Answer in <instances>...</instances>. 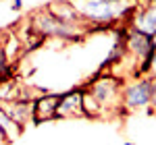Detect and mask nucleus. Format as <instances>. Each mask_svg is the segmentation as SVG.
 Returning a JSON list of instances; mask_svg holds the SVG:
<instances>
[{
	"mask_svg": "<svg viewBox=\"0 0 156 145\" xmlns=\"http://www.w3.org/2000/svg\"><path fill=\"white\" fill-rule=\"evenodd\" d=\"M75 11L83 19V25L96 23H115L125 17V12H133V8L125 0H71Z\"/></svg>",
	"mask_w": 156,
	"mask_h": 145,
	"instance_id": "f257e3e1",
	"label": "nucleus"
},
{
	"mask_svg": "<svg viewBox=\"0 0 156 145\" xmlns=\"http://www.w3.org/2000/svg\"><path fill=\"white\" fill-rule=\"evenodd\" d=\"M29 25L36 29L37 35L46 37V39L48 37H58V39H65V42H81L83 39V31H79V27L60 23L58 19H54L46 8L36 12L31 17Z\"/></svg>",
	"mask_w": 156,
	"mask_h": 145,
	"instance_id": "f03ea898",
	"label": "nucleus"
},
{
	"mask_svg": "<svg viewBox=\"0 0 156 145\" xmlns=\"http://www.w3.org/2000/svg\"><path fill=\"white\" fill-rule=\"evenodd\" d=\"M152 93H154V79L144 77L137 83L123 85L121 91V106L125 110H142L152 104Z\"/></svg>",
	"mask_w": 156,
	"mask_h": 145,
	"instance_id": "7ed1b4c3",
	"label": "nucleus"
},
{
	"mask_svg": "<svg viewBox=\"0 0 156 145\" xmlns=\"http://www.w3.org/2000/svg\"><path fill=\"white\" fill-rule=\"evenodd\" d=\"M121 91H123V83L121 79H115L112 75H106L104 79H98V75L92 81V96L96 97L100 108H108L115 102H121Z\"/></svg>",
	"mask_w": 156,
	"mask_h": 145,
	"instance_id": "20e7f679",
	"label": "nucleus"
},
{
	"mask_svg": "<svg viewBox=\"0 0 156 145\" xmlns=\"http://www.w3.org/2000/svg\"><path fill=\"white\" fill-rule=\"evenodd\" d=\"M60 93H44L34 99L31 104V120L34 124H42L48 120H56V108H58Z\"/></svg>",
	"mask_w": 156,
	"mask_h": 145,
	"instance_id": "39448f33",
	"label": "nucleus"
},
{
	"mask_svg": "<svg viewBox=\"0 0 156 145\" xmlns=\"http://www.w3.org/2000/svg\"><path fill=\"white\" fill-rule=\"evenodd\" d=\"M69 116H83V91L79 87H73L69 91L60 93L58 108H56V120L69 118Z\"/></svg>",
	"mask_w": 156,
	"mask_h": 145,
	"instance_id": "423d86ee",
	"label": "nucleus"
},
{
	"mask_svg": "<svg viewBox=\"0 0 156 145\" xmlns=\"http://www.w3.org/2000/svg\"><path fill=\"white\" fill-rule=\"evenodd\" d=\"M31 104H34V97H15V99L0 102V110L6 116H11L17 124L25 126V122L31 118Z\"/></svg>",
	"mask_w": 156,
	"mask_h": 145,
	"instance_id": "0eeeda50",
	"label": "nucleus"
},
{
	"mask_svg": "<svg viewBox=\"0 0 156 145\" xmlns=\"http://www.w3.org/2000/svg\"><path fill=\"white\" fill-rule=\"evenodd\" d=\"M46 11H48L54 19H58L60 23L73 25V27L83 25V19L79 17V12L75 11L71 0H54V2H50L48 6H46Z\"/></svg>",
	"mask_w": 156,
	"mask_h": 145,
	"instance_id": "6e6552de",
	"label": "nucleus"
},
{
	"mask_svg": "<svg viewBox=\"0 0 156 145\" xmlns=\"http://www.w3.org/2000/svg\"><path fill=\"white\" fill-rule=\"evenodd\" d=\"M131 29H137V31L148 33V35H152L156 31V0H148V4L144 8L135 12V17L131 21Z\"/></svg>",
	"mask_w": 156,
	"mask_h": 145,
	"instance_id": "1a4fd4ad",
	"label": "nucleus"
},
{
	"mask_svg": "<svg viewBox=\"0 0 156 145\" xmlns=\"http://www.w3.org/2000/svg\"><path fill=\"white\" fill-rule=\"evenodd\" d=\"M127 50L131 52L137 60H142L150 50H156V46L152 44V35L148 33H142L137 29H131L129 27V37H127Z\"/></svg>",
	"mask_w": 156,
	"mask_h": 145,
	"instance_id": "9d476101",
	"label": "nucleus"
},
{
	"mask_svg": "<svg viewBox=\"0 0 156 145\" xmlns=\"http://www.w3.org/2000/svg\"><path fill=\"white\" fill-rule=\"evenodd\" d=\"M2 48H4V52H6L9 60H12V58H17V56L21 54L23 42L19 39V35H17V33H6V42L2 44Z\"/></svg>",
	"mask_w": 156,
	"mask_h": 145,
	"instance_id": "9b49d317",
	"label": "nucleus"
},
{
	"mask_svg": "<svg viewBox=\"0 0 156 145\" xmlns=\"http://www.w3.org/2000/svg\"><path fill=\"white\" fill-rule=\"evenodd\" d=\"M23 8V0H12V11H21Z\"/></svg>",
	"mask_w": 156,
	"mask_h": 145,
	"instance_id": "f8f14e48",
	"label": "nucleus"
},
{
	"mask_svg": "<svg viewBox=\"0 0 156 145\" xmlns=\"http://www.w3.org/2000/svg\"><path fill=\"white\" fill-rule=\"evenodd\" d=\"M152 108H154V112H156V79H154V93H152V104H150Z\"/></svg>",
	"mask_w": 156,
	"mask_h": 145,
	"instance_id": "ddd939ff",
	"label": "nucleus"
},
{
	"mask_svg": "<svg viewBox=\"0 0 156 145\" xmlns=\"http://www.w3.org/2000/svg\"><path fill=\"white\" fill-rule=\"evenodd\" d=\"M152 44H154V46H156V31H154V33H152Z\"/></svg>",
	"mask_w": 156,
	"mask_h": 145,
	"instance_id": "4468645a",
	"label": "nucleus"
},
{
	"mask_svg": "<svg viewBox=\"0 0 156 145\" xmlns=\"http://www.w3.org/2000/svg\"><path fill=\"white\" fill-rule=\"evenodd\" d=\"M2 83H4V77H2V75H0V85H2Z\"/></svg>",
	"mask_w": 156,
	"mask_h": 145,
	"instance_id": "2eb2a0df",
	"label": "nucleus"
},
{
	"mask_svg": "<svg viewBox=\"0 0 156 145\" xmlns=\"http://www.w3.org/2000/svg\"><path fill=\"white\" fill-rule=\"evenodd\" d=\"M123 145H135V143H131V141H127V143H123Z\"/></svg>",
	"mask_w": 156,
	"mask_h": 145,
	"instance_id": "dca6fc26",
	"label": "nucleus"
}]
</instances>
